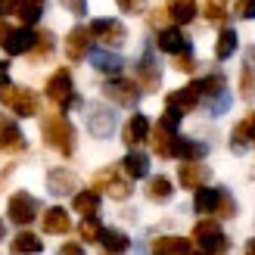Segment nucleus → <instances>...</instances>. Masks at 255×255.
<instances>
[{
  "label": "nucleus",
  "mask_w": 255,
  "mask_h": 255,
  "mask_svg": "<svg viewBox=\"0 0 255 255\" xmlns=\"http://www.w3.org/2000/svg\"><path fill=\"white\" fill-rule=\"evenodd\" d=\"M41 134H44V143L50 146V149H56L59 156H72L75 152V128H72V122L66 119V116H44V122H41Z\"/></svg>",
  "instance_id": "1"
},
{
  "label": "nucleus",
  "mask_w": 255,
  "mask_h": 255,
  "mask_svg": "<svg viewBox=\"0 0 255 255\" xmlns=\"http://www.w3.org/2000/svg\"><path fill=\"white\" fill-rule=\"evenodd\" d=\"M184 116H177V112L171 109H165L162 112V119L156 125V131H152V149H156V156L162 159H174V146H177V125H181Z\"/></svg>",
  "instance_id": "2"
},
{
  "label": "nucleus",
  "mask_w": 255,
  "mask_h": 255,
  "mask_svg": "<svg viewBox=\"0 0 255 255\" xmlns=\"http://www.w3.org/2000/svg\"><path fill=\"white\" fill-rule=\"evenodd\" d=\"M47 100L53 106H59L62 112L72 109V106H81V97L75 94V84H72V72L69 69H56L47 78Z\"/></svg>",
  "instance_id": "3"
},
{
  "label": "nucleus",
  "mask_w": 255,
  "mask_h": 255,
  "mask_svg": "<svg viewBox=\"0 0 255 255\" xmlns=\"http://www.w3.org/2000/svg\"><path fill=\"white\" fill-rule=\"evenodd\" d=\"M0 103H3L9 112H16L19 119H31V116H37V109H41L37 94L28 91V87H16V84L0 87Z\"/></svg>",
  "instance_id": "4"
},
{
  "label": "nucleus",
  "mask_w": 255,
  "mask_h": 255,
  "mask_svg": "<svg viewBox=\"0 0 255 255\" xmlns=\"http://www.w3.org/2000/svg\"><path fill=\"white\" fill-rule=\"evenodd\" d=\"M193 243H196L202 252H209V255H221V252L231 249V243H227V234L221 231V224L215 221V218L196 221V227H193Z\"/></svg>",
  "instance_id": "5"
},
{
  "label": "nucleus",
  "mask_w": 255,
  "mask_h": 255,
  "mask_svg": "<svg viewBox=\"0 0 255 255\" xmlns=\"http://www.w3.org/2000/svg\"><path fill=\"white\" fill-rule=\"evenodd\" d=\"M37 44V31L31 28H12V25L0 22V50H6L9 56H22V53H31Z\"/></svg>",
  "instance_id": "6"
},
{
  "label": "nucleus",
  "mask_w": 255,
  "mask_h": 255,
  "mask_svg": "<svg viewBox=\"0 0 255 255\" xmlns=\"http://www.w3.org/2000/svg\"><path fill=\"white\" fill-rule=\"evenodd\" d=\"M37 212H41V202H37V199L28 193V190H16V193L9 196V202H6L9 221L19 224V227H28V224L37 218Z\"/></svg>",
  "instance_id": "7"
},
{
  "label": "nucleus",
  "mask_w": 255,
  "mask_h": 255,
  "mask_svg": "<svg viewBox=\"0 0 255 255\" xmlns=\"http://www.w3.org/2000/svg\"><path fill=\"white\" fill-rule=\"evenodd\" d=\"M103 97L112 100L116 106H125V109H134L137 106V100H140V84L131 81V78H109L103 84Z\"/></svg>",
  "instance_id": "8"
},
{
  "label": "nucleus",
  "mask_w": 255,
  "mask_h": 255,
  "mask_svg": "<svg viewBox=\"0 0 255 255\" xmlns=\"http://www.w3.org/2000/svg\"><path fill=\"white\" fill-rule=\"evenodd\" d=\"M47 0H0V12L3 16H19L25 28H31L34 22H41Z\"/></svg>",
  "instance_id": "9"
},
{
  "label": "nucleus",
  "mask_w": 255,
  "mask_h": 255,
  "mask_svg": "<svg viewBox=\"0 0 255 255\" xmlns=\"http://www.w3.org/2000/svg\"><path fill=\"white\" fill-rule=\"evenodd\" d=\"M91 190H97V193H109L112 199H128L131 196V184H128L116 168H100L94 174V181H91Z\"/></svg>",
  "instance_id": "10"
},
{
  "label": "nucleus",
  "mask_w": 255,
  "mask_h": 255,
  "mask_svg": "<svg viewBox=\"0 0 255 255\" xmlns=\"http://www.w3.org/2000/svg\"><path fill=\"white\" fill-rule=\"evenodd\" d=\"M87 131H91L97 140H106L116 131V112L103 103H91L87 106Z\"/></svg>",
  "instance_id": "11"
},
{
  "label": "nucleus",
  "mask_w": 255,
  "mask_h": 255,
  "mask_svg": "<svg viewBox=\"0 0 255 255\" xmlns=\"http://www.w3.org/2000/svg\"><path fill=\"white\" fill-rule=\"evenodd\" d=\"M199 100H202L199 81H193V84L181 87V91H171L168 97H165V109L177 112V116H187V112H193V109L199 106Z\"/></svg>",
  "instance_id": "12"
},
{
  "label": "nucleus",
  "mask_w": 255,
  "mask_h": 255,
  "mask_svg": "<svg viewBox=\"0 0 255 255\" xmlns=\"http://www.w3.org/2000/svg\"><path fill=\"white\" fill-rule=\"evenodd\" d=\"M91 34L97 41H103L106 47H122L128 41V28L119 19H94L91 22Z\"/></svg>",
  "instance_id": "13"
},
{
  "label": "nucleus",
  "mask_w": 255,
  "mask_h": 255,
  "mask_svg": "<svg viewBox=\"0 0 255 255\" xmlns=\"http://www.w3.org/2000/svg\"><path fill=\"white\" fill-rule=\"evenodd\" d=\"M134 72H137V84L143 87V91H156L159 81H162V69H159L156 56H152V50H143V56L137 59Z\"/></svg>",
  "instance_id": "14"
},
{
  "label": "nucleus",
  "mask_w": 255,
  "mask_h": 255,
  "mask_svg": "<svg viewBox=\"0 0 255 255\" xmlns=\"http://www.w3.org/2000/svg\"><path fill=\"white\" fill-rule=\"evenodd\" d=\"M91 41H94L91 28H84V25H75V28L66 34V56H69L72 62H81L84 56H91Z\"/></svg>",
  "instance_id": "15"
},
{
  "label": "nucleus",
  "mask_w": 255,
  "mask_h": 255,
  "mask_svg": "<svg viewBox=\"0 0 255 255\" xmlns=\"http://www.w3.org/2000/svg\"><path fill=\"white\" fill-rule=\"evenodd\" d=\"M25 146H28V140L19 131V125L0 112V152H25Z\"/></svg>",
  "instance_id": "16"
},
{
  "label": "nucleus",
  "mask_w": 255,
  "mask_h": 255,
  "mask_svg": "<svg viewBox=\"0 0 255 255\" xmlns=\"http://www.w3.org/2000/svg\"><path fill=\"white\" fill-rule=\"evenodd\" d=\"M47 190L53 196H69V193L78 190V177L69 168H50L47 171Z\"/></svg>",
  "instance_id": "17"
},
{
  "label": "nucleus",
  "mask_w": 255,
  "mask_h": 255,
  "mask_svg": "<svg viewBox=\"0 0 255 255\" xmlns=\"http://www.w3.org/2000/svg\"><path fill=\"white\" fill-rule=\"evenodd\" d=\"M177 181H181L184 190H202L209 184V168L202 162H184L177 168Z\"/></svg>",
  "instance_id": "18"
},
{
  "label": "nucleus",
  "mask_w": 255,
  "mask_h": 255,
  "mask_svg": "<svg viewBox=\"0 0 255 255\" xmlns=\"http://www.w3.org/2000/svg\"><path fill=\"white\" fill-rule=\"evenodd\" d=\"M156 47L162 50V53H174V56H181L190 50V41H187V34L181 28H159L156 34Z\"/></svg>",
  "instance_id": "19"
},
{
  "label": "nucleus",
  "mask_w": 255,
  "mask_h": 255,
  "mask_svg": "<svg viewBox=\"0 0 255 255\" xmlns=\"http://www.w3.org/2000/svg\"><path fill=\"white\" fill-rule=\"evenodd\" d=\"M122 140H125L128 146H140L143 140H149V119H146V116H140V112H134V116L125 122Z\"/></svg>",
  "instance_id": "20"
},
{
  "label": "nucleus",
  "mask_w": 255,
  "mask_h": 255,
  "mask_svg": "<svg viewBox=\"0 0 255 255\" xmlns=\"http://www.w3.org/2000/svg\"><path fill=\"white\" fill-rule=\"evenodd\" d=\"M221 196H224V190H218V187H202V190H196V196H193V209L199 215H218Z\"/></svg>",
  "instance_id": "21"
},
{
  "label": "nucleus",
  "mask_w": 255,
  "mask_h": 255,
  "mask_svg": "<svg viewBox=\"0 0 255 255\" xmlns=\"http://www.w3.org/2000/svg\"><path fill=\"white\" fill-rule=\"evenodd\" d=\"M41 227H44V234H69L72 218H69V212H66V209L53 206V209H47V212H44Z\"/></svg>",
  "instance_id": "22"
},
{
  "label": "nucleus",
  "mask_w": 255,
  "mask_h": 255,
  "mask_svg": "<svg viewBox=\"0 0 255 255\" xmlns=\"http://www.w3.org/2000/svg\"><path fill=\"white\" fill-rule=\"evenodd\" d=\"M190 243L193 240H184V237H159L152 240V255H190Z\"/></svg>",
  "instance_id": "23"
},
{
  "label": "nucleus",
  "mask_w": 255,
  "mask_h": 255,
  "mask_svg": "<svg viewBox=\"0 0 255 255\" xmlns=\"http://www.w3.org/2000/svg\"><path fill=\"white\" fill-rule=\"evenodd\" d=\"M91 66L97 72H106V75L116 78V75L122 72V66H125V59L119 53H109V50H91Z\"/></svg>",
  "instance_id": "24"
},
{
  "label": "nucleus",
  "mask_w": 255,
  "mask_h": 255,
  "mask_svg": "<svg viewBox=\"0 0 255 255\" xmlns=\"http://www.w3.org/2000/svg\"><path fill=\"white\" fill-rule=\"evenodd\" d=\"M196 0H168L165 3V12H168V19L177 22V25H187L196 19Z\"/></svg>",
  "instance_id": "25"
},
{
  "label": "nucleus",
  "mask_w": 255,
  "mask_h": 255,
  "mask_svg": "<svg viewBox=\"0 0 255 255\" xmlns=\"http://www.w3.org/2000/svg\"><path fill=\"white\" fill-rule=\"evenodd\" d=\"M252 140H255V112H249V116L234 128V134H231V149L240 152L246 143H252Z\"/></svg>",
  "instance_id": "26"
},
{
  "label": "nucleus",
  "mask_w": 255,
  "mask_h": 255,
  "mask_svg": "<svg viewBox=\"0 0 255 255\" xmlns=\"http://www.w3.org/2000/svg\"><path fill=\"white\" fill-rule=\"evenodd\" d=\"M209 152L206 143L199 140H190V137H177V146H174V159H184V162H199L202 156Z\"/></svg>",
  "instance_id": "27"
},
{
  "label": "nucleus",
  "mask_w": 255,
  "mask_h": 255,
  "mask_svg": "<svg viewBox=\"0 0 255 255\" xmlns=\"http://www.w3.org/2000/svg\"><path fill=\"white\" fill-rule=\"evenodd\" d=\"M122 168H125L128 177L140 181V177H146V174H149V159H146L140 149H131V152H128V156L122 159Z\"/></svg>",
  "instance_id": "28"
},
{
  "label": "nucleus",
  "mask_w": 255,
  "mask_h": 255,
  "mask_svg": "<svg viewBox=\"0 0 255 255\" xmlns=\"http://www.w3.org/2000/svg\"><path fill=\"white\" fill-rule=\"evenodd\" d=\"M41 249H44V240L34 237V234H28V231L16 234V240L9 243V252H12V255H37Z\"/></svg>",
  "instance_id": "29"
},
{
  "label": "nucleus",
  "mask_w": 255,
  "mask_h": 255,
  "mask_svg": "<svg viewBox=\"0 0 255 255\" xmlns=\"http://www.w3.org/2000/svg\"><path fill=\"white\" fill-rule=\"evenodd\" d=\"M100 243H103V249H106L109 255H122V252L131 249V240H128V234H125V231H116V227H106L103 237H100Z\"/></svg>",
  "instance_id": "30"
},
{
  "label": "nucleus",
  "mask_w": 255,
  "mask_h": 255,
  "mask_svg": "<svg viewBox=\"0 0 255 255\" xmlns=\"http://www.w3.org/2000/svg\"><path fill=\"white\" fill-rule=\"evenodd\" d=\"M72 206H75V212H81L84 218H97V212H100V193H97V190H81V193H75Z\"/></svg>",
  "instance_id": "31"
},
{
  "label": "nucleus",
  "mask_w": 255,
  "mask_h": 255,
  "mask_svg": "<svg viewBox=\"0 0 255 255\" xmlns=\"http://www.w3.org/2000/svg\"><path fill=\"white\" fill-rule=\"evenodd\" d=\"M146 196L152 202H168L174 196V184L165 174H156V177H149V184H146Z\"/></svg>",
  "instance_id": "32"
},
{
  "label": "nucleus",
  "mask_w": 255,
  "mask_h": 255,
  "mask_svg": "<svg viewBox=\"0 0 255 255\" xmlns=\"http://www.w3.org/2000/svg\"><path fill=\"white\" fill-rule=\"evenodd\" d=\"M234 50H237V31L234 28H224L218 34V44H215V56H218V59H231Z\"/></svg>",
  "instance_id": "33"
},
{
  "label": "nucleus",
  "mask_w": 255,
  "mask_h": 255,
  "mask_svg": "<svg viewBox=\"0 0 255 255\" xmlns=\"http://www.w3.org/2000/svg\"><path fill=\"white\" fill-rule=\"evenodd\" d=\"M103 231H106V227H100V221H97V218H84V221L78 224V237L84 240V243H100Z\"/></svg>",
  "instance_id": "34"
},
{
  "label": "nucleus",
  "mask_w": 255,
  "mask_h": 255,
  "mask_svg": "<svg viewBox=\"0 0 255 255\" xmlns=\"http://www.w3.org/2000/svg\"><path fill=\"white\" fill-rule=\"evenodd\" d=\"M50 53H53V34H50V31H37V44L31 50V59L34 62H44Z\"/></svg>",
  "instance_id": "35"
},
{
  "label": "nucleus",
  "mask_w": 255,
  "mask_h": 255,
  "mask_svg": "<svg viewBox=\"0 0 255 255\" xmlns=\"http://www.w3.org/2000/svg\"><path fill=\"white\" fill-rule=\"evenodd\" d=\"M240 97H243V100H252L255 97V69L252 66L240 69Z\"/></svg>",
  "instance_id": "36"
},
{
  "label": "nucleus",
  "mask_w": 255,
  "mask_h": 255,
  "mask_svg": "<svg viewBox=\"0 0 255 255\" xmlns=\"http://www.w3.org/2000/svg\"><path fill=\"white\" fill-rule=\"evenodd\" d=\"M206 103H209V112H212V116H224V112L231 109V94H227V91H221L218 97L206 100Z\"/></svg>",
  "instance_id": "37"
},
{
  "label": "nucleus",
  "mask_w": 255,
  "mask_h": 255,
  "mask_svg": "<svg viewBox=\"0 0 255 255\" xmlns=\"http://www.w3.org/2000/svg\"><path fill=\"white\" fill-rule=\"evenodd\" d=\"M206 19H209V22H224V19H227L224 0H206Z\"/></svg>",
  "instance_id": "38"
},
{
  "label": "nucleus",
  "mask_w": 255,
  "mask_h": 255,
  "mask_svg": "<svg viewBox=\"0 0 255 255\" xmlns=\"http://www.w3.org/2000/svg\"><path fill=\"white\" fill-rule=\"evenodd\" d=\"M119 9L128 12V16H140V12L146 9V0H116Z\"/></svg>",
  "instance_id": "39"
},
{
  "label": "nucleus",
  "mask_w": 255,
  "mask_h": 255,
  "mask_svg": "<svg viewBox=\"0 0 255 255\" xmlns=\"http://www.w3.org/2000/svg\"><path fill=\"white\" fill-rule=\"evenodd\" d=\"M234 12H237L240 19H255V0H237Z\"/></svg>",
  "instance_id": "40"
},
{
  "label": "nucleus",
  "mask_w": 255,
  "mask_h": 255,
  "mask_svg": "<svg viewBox=\"0 0 255 255\" xmlns=\"http://www.w3.org/2000/svg\"><path fill=\"white\" fill-rule=\"evenodd\" d=\"M218 215L221 218H231V215H237V202H234V196L224 190V196H221V206H218Z\"/></svg>",
  "instance_id": "41"
},
{
  "label": "nucleus",
  "mask_w": 255,
  "mask_h": 255,
  "mask_svg": "<svg viewBox=\"0 0 255 255\" xmlns=\"http://www.w3.org/2000/svg\"><path fill=\"white\" fill-rule=\"evenodd\" d=\"M174 69H177V72H193V69H196L193 53H190V50H187V53H181V56L174 59Z\"/></svg>",
  "instance_id": "42"
},
{
  "label": "nucleus",
  "mask_w": 255,
  "mask_h": 255,
  "mask_svg": "<svg viewBox=\"0 0 255 255\" xmlns=\"http://www.w3.org/2000/svg\"><path fill=\"white\" fill-rule=\"evenodd\" d=\"M62 6H66L72 16H84V12H87V0H62Z\"/></svg>",
  "instance_id": "43"
},
{
  "label": "nucleus",
  "mask_w": 255,
  "mask_h": 255,
  "mask_svg": "<svg viewBox=\"0 0 255 255\" xmlns=\"http://www.w3.org/2000/svg\"><path fill=\"white\" fill-rule=\"evenodd\" d=\"M56 255H84V246L81 243H62L56 249Z\"/></svg>",
  "instance_id": "44"
},
{
  "label": "nucleus",
  "mask_w": 255,
  "mask_h": 255,
  "mask_svg": "<svg viewBox=\"0 0 255 255\" xmlns=\"http://www.w3.org/2000/svg\"><path fill=\"white\" fill-rule=\"evenodd\" d=\"M6 84H9V66L0 59V87H6Z\"/></svg>",
  "instance_id": "45"
},
{
  "label": "nucleus",
  "mask_w": 255,
  "mask_h": 255,
  "mask_svg": "<svg viewBox=\"0 0 255 255\" xmlns=\"http://www.w3.org/2000/svg\"><path fill=\"white\" fill-rule=\"evenodd\" d=\"M243 255H255V240H249V243H246V249H243Z\"/></svg>",
  "instance_id": "46"
},
{
  "label": "nucleus",
  "mask_w": 255,
  "mask_h": 255,
  "mask_svg": "<svg viewBox=\"0 0 255 255\" xmlns=\"http://www.w3.org/2000/svg\"><path fill=\"white\" fill-rule=\"evenodd\" d=\"M3 237H6V224H3V221H0V240H3Z\"/></svg>",
  "instance_id": "47"
},
{
  "label": "nucleus",
  "mask_w": 255,
  "mask_h": 255,
  "mask_svg": "<svg viewBox=\"0 0 255 255\" xmlns=\"http://www.w3.org/2000/svg\"><path fill=\"white\" fill-rule=\"evenodd\" d=\"M249 59H252V62H255V47H252V50H249Z\"/></svg>",
  "instance_id": "48"
},
{
  "label": "nucleus",
  "mask_w": 255,
  "mask_h": 255,
  "mask_svg": "<svg viewBox=\"0 0 255 255\" xmlns=\"http://www.w3.org/2000/svg\"><path fill=\"white\" fill-rule=\"evenodd\" d=\"M199 255H209V252H199Z\"/></svg>",
  "instance_id": "49"
}]
</instances>
